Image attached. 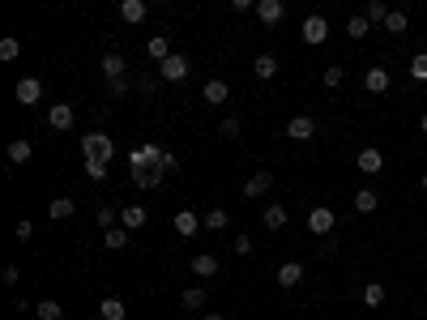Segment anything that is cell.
Returning a JSON list of instances; mask_svg holds the SVG:
<instances>
[{
  "instance_id": "cell-1",
  "label": "cell",
  "mask_w": 427,
  "mask_h": 320,
  "mask_svg": "<svg viewBox=\"0 0 427 320\" xmlns=\"http://www.w3.org/2000/svg\"><path fill=\"white\" fill-rule=\"evenodd\" d=\"M82 154H86V162H111L116 141H111L107 133H86V137H82Z\"/></svg>"
},
{
  "instance_id": "cell-2",
  "label": "cell",
  "mask_w": 427,
  "mask_h": 320,
  "mask_svg": "<svg viewBox=\"0 0 427 320\" xmlns=\"http://www.w3.org/2000/svg\"><path fill=\"white\" fill-rule=\"evenodd\" d=\"M299 35H304L308 47H320L325 39H329V21H325L320 13H312V17H304V30H299Z\"/></svg>"
},
{
  "instance_id": "cell-3",
  "label": "cell",
  "mask_w": 427,
  "mask_h": 320,
  "mask_svg": "<svg viewBox=\"0 0 427 320\" xmlns=\"http://www.w3.org/2000/svg\"><path fill=\"white\" fill-rule=\"evenodd\" d=\"M188 73H192V64H188V56H180V52L158 64V77H163V82H184Z\"/></svg>"
},
{
  "instance_id": "cell-4",
  "label": "cell",
  "mask_w": 427,
  "mask_h": 320,
  "mask_svg": "<svg viewBox=\"0 0 427 320\" xmlns=\"http://www.w3.org/2000/svg\"><path fill=\"white\" fill-rule=\"evenodd\" d=\"M334 227H338V218H334L329 205H316V209L308 214V231H312V235H334Z\"/></svg>"
},
{
  "instance_id": "cell-5",
  "label": "cell",
  "mask_w": 427,
  "mask_h": 320,
  "mask_svg": "<svg viewBox=\"0 0 427 320\" xmlns=\"http://www.w3.org/2000/svg\"><path fill=\"white\" fill-rule=\"evenodd\" d=\"M13 94H17L21 107H39V103H43V82H39V77H21Z\"/></svg>"
},
{
  "instance_id": "cell-6",
  "label": "cell",
  "mask_w": 427,
  "mask_h": 320,
  "mask_svg": "<svg viewBox=\"0 0 427 320\" xmlns=\"http://www.w3.org/2000/svg\"><path fill=\"white\" fill-rule=\"evenodd\" d=\"M355 167L363 171V176H381V171H385V154L376 150V145H363L359 158H355Z\"/></svg>"
},
{
  "instance_id": "cell-7",
  "label": "cell",
  "mask_w": 427,
  "mask_h": 320,
  "mask_svg": "<svg viewBox=\"0 0 427 320\" xmlns=\"http://www.w3.org/2000/svg\"><path fill=\"white\" fill-rule=\"evenodd\" d=\"M145 223H149V209H145V205H124V209H120V227L129 231V235L141 231Z\"/></svg>"
},
{
  "instance_id": "cell-8",
  "label": "cell",
  "mask_w": 427,
  "mask_h": 320,
  "mask_svg": "<svg viewBox=\"0 0 427 320\" xmlns=\"http://www.w3.org/2000/svg\"><path fill=\"white\" fill-rule=\"evenodd\" d=\"M73 120H78V115H73V107H69V103H52V107H47V124H52L56 133H69V129H73Z\"/></svg>"
},
{
  "instance_id": "cell-9",
  "label": "cell",
  "mask_w": 427,
  "mask_h": 320,
  "mask_svg": "<svg viewBox=\"0 0 427 320\" xmlns=\"http://www.w3.org/2000/svg\"><path fill=\"white\" fill-rule=\"evenodd\" d=\"M257 17H261V26H278L287 17V5L282 0H257Z\"/></svg>"
},
{
  "instance_id": "cell-10",
  "label": "cell",
  "mask_w": 427,
  "mask_h": 320,
  "mask_svg": "<svg viewBox=\"0 0 427 320\" xmlns=\"http://www.w3.org/2000/svg\"><path fill=\"white\" fill-rule=\"evenodd\" d=\"M287 137H291V141H312V137H316V120H312V115H295L291 124H287Z\"/></svg>"
},
{
  "instance_id": "cell-11",
  "label": "cell",
  "mask_w": 427,
  "mask_h": 320,
  "mask_svg": "<svg viewBox=\"0 0 427 320\" xmlns=\"http://www.w3.org/2000/svg\"><path fill=\"white\" fill-rule=\"evenodd\" d=\"M299 282H304V265H299V261L278 265V286H282V290H295Z\"/></svg>"
},
{
  "instance_id": "cell-12",
  "label": "cell",
  "mask_w": 427,
  "mask_h": 320,
  "mask_svg": "<svg viewBox=\"0 0 427 320\" xmlns=\"http://www.w3.org/2000/svg\"><path fill=\"white\" fill-rule=\"evenodd\" d=\"M98 68H103V77H107V82H124V73H129V64H124V56H120V52H107Z\"/></svg>"
},
{
  "instance_id": "cell-13",
  "label": "cell",
  "mask_w": 427,
  "mask_h": 320,
  "mask_svg": "<svg viewBox=\"0 0 427 320\" xmlns=\"http://www.w3.org/2000/svg\"><path fill=\"white\" fill-rule=\"evenodd\" d=\"M363 86H367V94H385V90L393 86L389 68H367V73H363Z\"/></svg>"
},
{
  "instance_id": "cell-14",
  "label": "cell",
  "mask_w": 427,
  "mask_h": 320,
  "mask_svg": "<svg viewBox=\"0 0 427 320\" xmlns=\"http://www.w3.org/2000/svg\"><path fill=\"white\" fill-rule=\"evenodd\" d=\"M269 188H273V171H257V176L244 184V196H253V201H257V196H265Z\"/></svg>"
},
{
  "instance_id": "cell-15",
  "label": "cell",
  "mask_w": 427,
  "mask_h": 320,
  "mask_svg": "<svg viewBox=\"0 0 427 320\" xmlns=\"http://www.w3.org/2000/svg\"><path fill=\"white\" fill-rule=\"evenodd\" d=\"M145 13H149V5H145V0H120V17L129 21V26L145 21Z\"/></svg>"
},
{
  "instance_id": "cell-16",
  "label": "cell",
  "mask_w": 427,
  "mask_h": 320,
  "mask_svg": "<svg viewBox=\"0 0 427 320\" xmlns=\"http://www.w3.org/2000/svg\"><path fill=\"white\" fill-rule=\"evenodd\" d=\"M201 98H206L210 107H222V103H227V98H231V86H227V82H206V90H201Z\"/></svg>"
},
{
  "instance_id": "cell-17",
  "label": "cell",
  "mask_w": 427,
  "mask_h": 320,
  "mask_svg": "<svg viewBox=\"0 0 427 320\" xmlns=\"http://www.w3.org/2000/svg\"><path fill=\"white\" fill-rule=\"evenodd\" d=\"M98 316H103V320H124V316H129V303L116 299V294H107V299L98 303Z\"/></svg>"
},
{
  "instance_id": "cell-18",
  "label": "cell",
  "mask_w": 427,
  "mask_h": 320,
  "mask_svg": "<svg viewBox=\"0 0 427 320\" xmlns=\"http://www.w3.org/2000/svg\"><path fill=\"white\" fill-rule=\"evenodd\" d=\"M35 158V145L26 141V137H17V141H9V162L13 167H21V162H30Z\"/></svg>"
},
{
  "instance_id": "cell-19",
  "label": "cell",
  "mask_w": 427,
  "mask_h": 320,
  "mask_svg": "<svg viewBox=\"0 0 427 320\" xmlns=\"http://www.w3.org/2000/svg\"><path fill=\"white\" fill-rule=\"evenodd\" d=\"M261 223H265L269 231H282V227H287V205H265V209H261Z\"/></svg>"
},
{
  "instance_id": "cell-20",
  "label": "cell",
  "mask_w": 427,
  "mask_h": 320,
  "mask_svg": "<svg viewBox=\"0 0 427 320\" xmlns=\"http://www.w3.org/2000/svg\"><path fill=\"white\" fill-rule=\"evenodd\" d=\"M192 274H197V278H214V274H218V256L197 252V256H192Z\"/></svg>"
},
{
  "instance_id": "cell-21",
  "label": "cell",
  "mask_w": 427,
  "mask_h": 320,
  "mask_svg": "<svg viewBox=\"0 0 427 320\" xmlns=\"http://www.w3.org/2000/svg\"><path fill=\"white\" fill-rule=\"evenodd\" d=\"M145 52H149V56H154L158 64L175 56V52H171V39H167V35H154V39H149V43H145Z\"/></svg>"
},
{
  "instance_id": "cell-22",
  "label": "cell",
  "mask_w": 427,
  "mask_h": 320,
  "mask_svg": "<svg viewBox=\"0 0 427 320\" xmlns=\"http://www.w3.org/2000/svg\"><path fill=\"white\" fill-rule=\"evenodd\" d=\"M73 209H78V205H73L69 196H56V201L47 205V218H52V223H64V218H73Z\"/></svg>"
},
{
  "instance_id": "cell-23",
  "label": "cell",
  "mask_w": 427,
  "mask_h": 320,
  "mask_svg": "<svg viewBox=\"0 0 427 320\" xmlns=\"http://www.w3.org/2000/svg\"><path fill=\"white\" fill-rule=\"evenodd\" d=\"M355 209H359V214H376V209H381V196H376L372 188H359V192H355Z\"/></svg>"
},
{
  "instance_id": "cell-24",
  "label": "cell",
  "mask_w": 427,
  "mask_h": 320,
  "mask_svg": "<svg viewBox=\"0 0 427 320\" xmlns=\"http://www.w3.org/2000/svg\"><path fill=\"white\" fill-rule=\"evenodd\" d=\"M175 235H197V214L192 209H180V214H175Z\"/></svg>"
},
{
  "instance_id": "cell-25",
  "label": "cell",
  "mask_w": 427,
  "mask_h": 320,
  "mask_svg": "<svg viewBox=\"0 0 427 320\" xmlns=\"http://www.w3.org/2000/svg\"><path fill=\"white\" fill-rule=\"evenodd\" d=\"M346 35H350V39H367V35H372V21H367L363 13H355V17L346 21Z\"/></svg>"
},
{
  "instance_id": "cell-26",
  "label": "cell",
  "mask_w": 427,
  "mask_h": 320,
  "mask_svg": "<svg viewBox=\"0 0 427 320\" xmlns=\"http://www.w3.org/2000/svg\"><path fill=\"white\" fill-rule=\"evenodd\" d=\"M35 316L39 320H64V308L56 299H43V303H35Z\"/></svg>"
},
{
  "instance_id": "cell-27",
  "label": "cell",
  "mask_w": 427,
  "mask_h": 320,
  "mask_svg": "<svg viewBox=\"0 0 427 320\" xmlns=\"http://www.w3.org/2000/svg\"><path fill=\"white\" fill-rule=\"evenodd\" d=\"M103 243H107L111 252H120V248H129V231H124V227H111V231H103Z\"/></svg>"
},
{
  "instance_id": "cell-28",
  "label": "cell",
  "mask_w": 427,
  "mask_h": 320,
  "mask_svg": "<svg viewBox=\"0 0 427 320\" xmlns=\"http://www.w3.org/2000/svg\"><path fill=\"white\" fill-rule=\"evenodd\" d=\"M253 73H257L261 82H269L273 73H278V60H273V56H257V60H253Z\"/></svg>"
},
{
  "instance_id": "cell-29",
  "label": "cell",
  "mask_w": 427,
  "mask_h": 320,
  "mask_svg": "<svg viewBox=\"0 0 427 320\" xmlns=\"http://www.w3.org/2000/svg\"><path fill=\"white\" fill-rule=\"evenodd\" d=\"M406 26H410V17H406V13H397V9H389L385 30H389V35H406Z\"/></svg>"
},
{
  "instance_id": "cell-30",
  "label": "cell",
  "mask_w": 427,
  "mask_h": 320,
  "mask_svg": "<svg viewBox=\"0 0 427 320\" xmlns=\"http://www.w3.org/2000/svg\"><path fill=\"white\" fill-rule=\"evenodd\" d=\"M180 303H184L188 312H197V308H206V290H201V286H188V290L180 294Z\"/></svg>"
},
{
  "instance_id": "cell-31",
  "label": "cell",
  "mask_w": 427,
  "mask_h": 320,
  "mask_svg": "<svg viewBox=\"0 0 427 320\" xmlns=\"http://www.w3.org/2000/svg\"><path fill=\"white\" fill-rule=\"evenodd\" d=\"M133 184L137 188H158L163 184V171H133Z\"/></svg>"
},
{
  "instance_id": "cell-32",
  "label": "cell",
  "mask_w": 427,
  "mask_h": 320,
  "mask_svg": "<svg viewBox=\"0 0 427 320\" xmlns=\"http://www.w3.org/2000/svg\"><path fill=\"white\" fill-rule=\"evenodd\" d=\"M363 303H367V308H381V303H385V286H381V282H367V286H363Z\"/></svg>"
},
{
  "instance_id": "cell-33",
  "label": "cell",
  "mask_w": 427,
  "mask_h": 320,
  "mask_svg": "<svg viewBox=\"0 0 427 320\" xmlns=\"http://www.w3.org/2000/svg\"><path fill=\"white\" fill-rule=\"evenodd\" d=\"M320 82H325V86H329V90H338V86L346 82V68H338V64H329V68H325V73H320Z\"/></svg>"
},
{
  "instance_id": "cell-34",
  "label": "cell",
  "mask_w": 427,
  "mask_h": 320,
  "mask_svg": "<svg viewBox=\"0 0 427 320\" xmlns=\"http://www.w3.org/2000/svg\"><path fill=\"white\" fill-rule=\"evenodd\" d=\"M94 218H98V227H103V231H111V227H120V209H111V205H103V209H98Z\"/></svg>"
},
{
  "instance_id": "cell-35",
  "label": "cell",
  "mask_w": 427,
  "mask_h": 320,
  "mask_svg": "<svg viewBox=\"0 0 427 320\" xmlns=\"http://www.w3.org/2000/svg\"><path fill=\"white\" fill-rule=\"evenodd\" d=\"M227 223H231L227 209H210V214H206V227H210V231H227Z\"/></svg>"
},
{
  "instance_id": "cell-36",
  "label": "cell",
  "mask_w": 427,
  "mask_h": 320,
  "mask_svg": "<svg viewBox=\"0 0 427 320\" xmlns=\"http://www.w3.org/2000/svg\"><path fill=\"white\" fill-rule=\"evenodd\" d=\"M367 21H372V26H376V21H381V26H385V17H389V9L381 5V0H367V13H363Z\"/></svg>"
},
{
  "instance_id": "cell-37",
  "label": "cell",
  "mask_w": 427,
  "mask_h": 320,
  "mask_svg": "<svg viewBox=\"0 0 427 320\" xmlns=\"http://www.w3.org/2000/svg\"><path fill=\"white\" fill-rule=\"evenodd\" d=\"M21 56V43L9 35V39H0V60H17Z\"/></svg>"
},
{
  "instance_id": "cell-38",
  "label": "cell",
  "mask_w": 427,
  "mask_h": 320,
  "mask_svg": "<svg viewBox=\"0 0 427 320\" xmlns=\"http://www.w3.org/2000/svg\"><path fill=\"white\" fill-rule=\"evenodd\" d=\"M410 77H415V82H427V52H419V56L410 60Z\"/></svg>"
},
{
  "instance_id": "cell-39",
  "label": "cell",
  "mask_w": 427,
  "mask_h": 320,
  "mask_svg": "<svg viewBox=\"0 0 427 320\" xmlns=\"http://www.w3.org/2000/svg\"><path fill=\"white\" fill-rule=\"evenodd\" d=\"M86 176H90V184H103L107 180V162H86Z\"/></svg>"
},
{
  "instance_id": "cell-40",
  "label": "cell",
  "mask_w": 427,
  "mask_h": 320,
  "mask_svg": "<svg viewBox=\"0 0 427 320\" xmlns=\"http://www.w3.org/2000/svg\"><path fill=\"white\" fill-rule=\"evenodd\" d=\"M175 167H180V158H175L171 150H163V158H158V167H154V171H163V176H171Z\"/></svg>"
},
{
  "instance_id": "cell-41",
  "label": "cell",
  "mask_w": 427,
  "mask_h": 320,
  "mask_svg": "<svg viewBox=\"0 0 427 320\" xmlns=\"http://www.w3.org/2000/svg\"><path fill=\"white\" fill-rule=\"evenodd\" d=\"M218 133L227 137V141H235V137H239V120H235V115H227V120H222V129H218Z\"/></svg>"
},
{
  "instance_id": "cell-42",
  "label": "cell",
  "mask_w": 427,
  "mask_h": 320,
  "mask_svg": "<svg viewBox=\"0 0 427 320\" xmlns=\"http://www.w3.org/2000/svg\"><path fill=\"white\" fill-rule=\"evenodd\" d=\"M17 278H21L17 265H5V269H0V282H5V286H17Z\"/></svg>"
},
{
  "instance_id": "cell-43",
  "label": "cell",
  "mask_w": 427,
  "mask_h": 320,
  "mask_svg": "<svg viewBox=\"0 0 427 320\" xmlns=\"http://www.w3.org/2000/svg\"><path fill=\"white\" fill-rule=\"evenodd\" d=\"M13 235H17V239H30V235H35V223H30V218H21V223L13 227Z\"/></svg>"
},
{
  "instance_id": "cell-44",
  "label": "cell",
  "mask_w": 427,
  "mask_h": 320,
  "mask_svg": "<svg viewBox=\"0 0 427 320\" xmlns=\"http://www.w3.org/2000/svg\"><path fill=\"white\" fill-rule=\"evenodd\" d=\"M235 252L248 256V252H253V239H248V235H235Z\"/></svg>"
},
{
  "instance_id": "cell-45",
  "label": "cell",
  "mask_w": 427,
  "mask_h": 320,
  "mask_svg": "<svg viewBox=\"0 0 427 320\" xmlns=\"http://www.w3.org/2000/svg\"><path fill=\"white\" fill-rule=\"evenodd\" d=\"M231 9H235V13H248V9L257 13V5H253V0H231Z\"/></svg>"
},
{
  "instance_id": "cell-46",
  "label": "cell",
  "mask_w": 427,
  "mask_h": 320,
  "mask_svg": "<svg viewBox=\"0 0 427 320\" xmlns=\"http://www.w3.org/2000/svg\"><path fill=\"white\" fill-rule=\"evenodd\" d=\"M201 320H227V316H222V312H206V316H201Z\"/></svg>"
},
{
  "instance_id": "cell-47",
  "label": "cell",
  "mask_w": 427,
  "mask_h": 320,
  "mask_svg": "<svg viewBox=\"0 0 427 320\" xmlns=\"http://www.w3.org/2000/svg\"><path fill=\"white\" fill-rule=\"evenodd\" d=\"M419 129H423V137H427V111H423V115H419Z\"/></svg>"
},
{
  "instance_id": "cell-48",
  "label": "cell",
  "mask_w": 427,
  "mask_h": 320,
  "mask_svg": "<svg viewBox=\"0 0 427 320\" xmlns=\"http://www.w3.org/2000/svg\"><path fill=\"white\" fill-rule=\"evenodd\" d=\"M419 188H423V192H427V171H423V180H419Z\"/></svg>"
}]
</instances>
